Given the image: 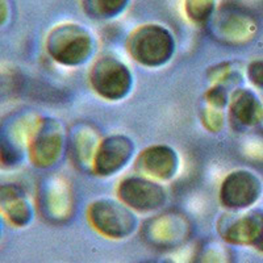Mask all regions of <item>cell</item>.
Listing matches in <instances>:
<instances>
[{
    "label": "cell",
    "instance_id": "cell-1",
    "mask_svg": "<svg viewBox=\"0 0 263 263\" xmlns=\"http://www.w3.org/2000/svg\"><path fill=\"white\" fill-rule=\"evenodd\" d=\"M126 0H87V6L99 15H112L119 12Z\"/></svg>",
    "mask_w": 263,
    "mask_h": 263
},
{
    "label": "cell",
    "instance_id": "cell-2",
    "mask_svg": "<svg viewBox=\"0 0 263 263\" xmlns=\"http://www.w3.org/2000/svg\"><path fill=\"white\" fill-rule=\"evenodd\" d=\"M185 7L194 18H204L210 15L213 7V0H187Z\"/></svg>",
    "mask_w": 263,
    "mask_h": 263
},
{
    "label": "cell",
    "instance_id": "cell-3",
    "mask_svg": "<svg viewBox=\"0 0 263 263\" xmlns=\"http://www.w3.org/2000/svg\"><path fill=\"white\" fill-rule=\"evenodd\" d=\"M6 4H4L3 0H0V21L3 20L6 17Z\"/></svg>",
    "mask_w": 263,
    "mask_h": 263
}]
</instances>
